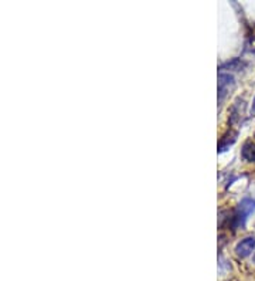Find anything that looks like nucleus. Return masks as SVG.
<instances>
[{
	"label": "nucleus",
	"instance_id": "7",
	"mask_svg": "<svg viewBox=\"0 0 255 281\" xmlns=\"http://www.w3.org/2000/svg\"><path fill=\"white\" fill-rule=\"evenodd\" d=\"M251 114H255V98L253 101V108H251Z\"/></svg>",
	"mask_w": 255,
	"mask_h": 281
},
{
	"label": "nucleus",
	"instance_id": "1",
	"mask_svg": "<svg viewBox=\"0 0 255 281\" xmlns=\"http://www.w3.org/2000/svg\"><path fill=\"white\" fill-rule=\"evenodd\" d=\"M255 210V200L254 199L247 198L244 200H241V203L238 205V212L234 218V227H240L244 226L245 219L247 216H250Z\"/></svg>",
	"mask_w": 255,
	"mask_h": 281
},
{
	"label": "nucleus",
	"instance_id": "3",
	"mask_svg": "<svg viewBox=\"0 0 255 281\" xmlns=\"http://www.w3.org/2000/svg\"><path fill=\"white\" fill-rule=\"evenodd\" d=\"M255 247V237H245L237 246H235V253L238 257H248Z\"/></svg>",
	"mask_w": 255,
	"mask_h": 281
},
{
	"label": "nucleus",
	"instance_id": "6",
	"mask_svg": "<svg viewBox=\"0 0 255 281\" xmlns=\"http://www.w3.org/2000/svg\"><path fill=\"white\" fill-rule=\"evenodd\" d=\"M245 67V62L241 61L240 58H234L231 61L225 62L221 65V70H231V71H240Z\"/></svg>",
	"mask_w": 255,
	"mask_h": 281
},
{
	"label": "nucleus",
	"instance_id": "8",
	"mask_svg": "<svg viewBox=\"0 0 255 281\" xmlns=\"http://www.w3.org/2000/svg\"><path fill=\"white\" fill-rule=\"evenodd\" d=\"M253 261H254V264H255V253H254V256H253Z\"/></svg>",
	"mask_w": 255,
	"mask_h": 281
},
{
	"label": "nucleus",
	"instance_id": "2",
	"mask_svg": "<svg viewBox=\"0 0 255 281\" xmlns=\"http://www.w3.org/2000/svg\"><path fill=\"white\" fill-rule=\"evenodd\" d=\"M234 77L227 73L218 74V103H221L225 95L230 93V90L234 87Z\"/></svg>",
	"mask_w": 255,
	"mask_h": 281
},
{
	"label": "nucleus",
	"instance_id": "4",
	"mask_svg": "<svg viewBox=\"0 0 255 281\" xmlns=\"http://www.w3.org/2000/svg\"><path fill=\"white\" fill-rule=\"evenodd\" d=\"M237 136H238V134H237L235 131H228V132L221 138L220 145H218V151H220V152H221V151H225L228 146L233 145L234 142H235V139H237Z\"/></svg>",
	"mask_w": 255,
	"mask_h": 281
},
{
	"label": "nucleus",
	"instance_id": "5",
	"mask_svg": "<svg viewBox=\"0 0 255 281\" xmlns=\"http://www.w3.org/2000/svg\"><path fill=\"white\" fill-rule=\"evenodd\" d=\"M241 155L244 158L245 161L248 162H255V142H245L243 146V151H241Z\"/></svg>",
	"mask_w": 255,
	"mask_h": 281
}]
</instances>
